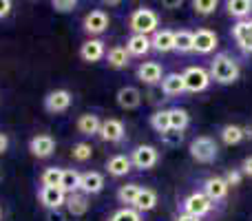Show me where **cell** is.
Here are the masks:
<instances>
[{
	"label": "cell",
	"instance_id": "5",
	"mask_svg": "<svg viewBox=\"0 0 252 221\" xmlns=\"http://www.w3.org/2000/svg\"><path fill=\"white\" fill-rule=\"evenodd\" d=\"M213 206L215 204L204 195V192H192V195H188L186 199H184L182 208H184V213L186 215H192V217L201 219V217H206V215L213 210Z\"/></svg>",
	"mask_w": 252,
	"mask_h": 221
},
{
	"label": "cell",
	"instance_id": "31",
	"mask_svg": "<svg viewBox=\"0 0 252 221\" xmlns=\"http://www.w3.org/2000/svg\"><path fill=\"white\" fill-rule=\"evenodd\" d=\"M139 190H142V186H139V184H124V186H120V190H118L120 204H126V208H133V204H135V199H137Z\"/></svg>",
	"mask_w": 252,
	"mask_h": 221
},
{
	"label": "cell",
	"instance_id": "26",
	"mask_svg": "<svg viewBox=\"0 0 252 221\" xmlns=\"http://www.w3.org/2000/svg\"><path fill=\"white\" fill-rule=\"evenodd\" d=\"M244 137H246V130L237 124H228L221 128V142L226 146H237V144L244 142Z\"/></svg>",
	"mask_w": 252,
	"mask_h": 221
},
{
	"label": "cell",
	"instance_id": "25",
	"mask_svg": "<svg viewBox=\"0 0 252 221\" xmlns=\"http://www.w3.org/2000/svg\"><path fill=\"white\" fill-rule=\"evenodd\" d=\"M155 206H157V192L153 190V188H142L139 195H137V199H135V204H133V208L142 215V213L153 210Z\"/></svg>",
	"mask_w": 252,
	"mask_h": 221
},
{
	"label": "cell",
	"instance_id": "29",
	"mask_svg": "<svg viewBox=\"0 0 252 221\" xmlns=\"http://www.w3.org/2000/svg\"><path fill=\"white\" fill-rule=\"evenodd\" d=\"M128 51H126V47H113L109 53H106V62H109V66H113V69H126L128 66Z\"/></svg>",
	"mask_w": 252,
	"mask_h": 221
},
{
	"label": "cell",
	"instance_id": "27",
	"mask_svg": "<svg viewBox=\"0 0 252 221\" xmlns=\"http://www.w3.org/2000/svg\"><path fill=\"white\" fill-rule=\"evenodd\" d=\"M226 9L232 18L237 20H244L252 13V0H228L226 2Z\"/></svg>",
	"mask_w": 252,
	"mask_h": 221
},
{
	"label": "cell",
	"instance_id": "4",
	"mask_svg": "<svg viewBox=\"0 0 252 221\" xmlns=\"http://www.w3.org/2000/svg\"><path fill=\"white\" fill-rule=\"evenodd\" d=\"M184 78V87H186V91L190 93H201L206 91V89L210 87V73L206 69H201V66H188L186 71L182 73Z\"/></svg>",
	"mask_w": 252,
	"mask_h": 221
},
{
	"label": "cell",
	"instance_id": "3",
	"mask_svg": "<svg viewBox=\"0 0 252 221\" xmlns=\"http://www.w3.org/2000/svg\"><path fill=\"white\" fill-rule=\"evenodd\" d=\"M217 142L208 135H199L190 142V157L199 164H213L217 159Z\"/></svg>",
	"mask_w": 252,
	"mask_h": 221
},
{
	"label": "cell",
	"instance_id": "37",
	"mask_svg": "<svg viewBox=\"0 0 252 221\" xmlns=\"http://www.w3.org/2000/svg\"><path fill=\"white\" fill-rule=\"evenodd\" d=\"M109 221H142V215L135 208H120L118 213L111 215Z\"/></svg>",
	"mask_w": 252,
	"mask_h": 221
},
{
	"label": "cell",
	"instance_id": "20",
	"mask_svg": "<svg viewBox=\"0 0 252 221\" xmlns=\"http://www.w3.org/2000/svg\"><path fill=\"white\" fill-rule=\"evenodd\" d=\"M66 210H69V215H73V217H82V215H87L89 210V197L84 195V192H71V195H66V201H64Z\"/></svg>",
	"mask_w": 252,
	"mask_h": 221
},
{
	"label": "cell",
	"instance_id": "18",
	"mask_svg": "<svg viewBox=\"0 0 252 221\" xmlns=\"http://www.w3.org/2000/svg\"><path fill=\"white\" fill-rule=\"evenodd\" d=\"M115 100H118L120 109L133 111L142 104V93H139V89H135V87H122L118 91V95H115Z\"/></svg>",
	"mask_w": 252,
	"mask_h": 221
},
{
	"label": "cell",
	"instance_id": "15",
	"mask_svg": "<svg viewBox=\"0 0 252 221\" xmlns=\"http://www.w3.org/2000/svg\"><path fill=\"white\" fill-rule=\"evenodd\" d=\"M104 56H106V49L100 38H91L80 47V58L84 62H100Z\"/></svg>",
	"mask_w": 252,
	"mask_h": 221
},
{
	"label": "cell",
	"instance_id": "16",
	"mask_svg": "<svg viewBox=\"0 0 252 221\" xmlns=\"http://www.w3.org/2000/svg\"><path fill=\"white\" fill-rule=\"evenodd\" d=\"M232 38H235L237 47L244 53H252V29H250L248 20H239L232 27Z\"/></svg>",
	"mask_w": 252,
	"mask_h": 221
},
{
	"label": "cell",
	"instance_id": "28",
	"mask_svg": "<svg viewBox=\"0 0 252 221\" xmlns=\"http://www.w3.org/2000/svg\"><path fill=\"white\" fill-rule=\"evenodd\" d=\"M170 115V130H175V133H182V130L188 128V124H190V115H188L186 109H170L168 111Z\"/></svg>",
	"mask_w": 252,
	"mask_h": 221
},
{
	"label": "cell",
	"instance_id": "35",
	"mask_svg": "<svg viewBox=\"0 0 252 221\" xmlns=\"http://www.w3.org/2000/svg\"><path fill=\"white\" fill-rule=\"evenodd\" d=\"M71 155H73L75 161H87V159H91L93 148H91V144H87V142H78L71 148Z\"/></svg>",
	"mask_w": 252,
	"mask_h": 221
},
{
	"label": "cell",
	"instance_id": "33",
	"mask_svg": "<svg viewBox=\"0 0 252 221\" xmlns=\"http://www.w3.org/2000/svg\"><path fill=\"white\" fill-rule=\"evenodd\" d=\"M192 31H175V51L179 53H190L192 51Z\"/></svg>",
	"mask_w": 252,
	"mask_h": 221
},
{
	"label": "cell",
	"instance_id": "12",
	"mask_svg": "<svg viewBox=\"0 0 252 221\" xmlns=\"http://www.w3.org/2000/svg\"><path fill=\"white\" fill-rule=\"evenodd\" d=\"M38 199H40V204L44 206V208H49V210H58V208H62L64 206V201H66V192L62 190L60 186L58 188H40V192H38Z\"/></svg>",
	"mask_w": 252,
	"mask_h": 221
},
{
	"label": "cell",
	"instance_id": "14",
	"mask_svg": "<svg viewBox=\"0 0 252 221\" xmlns=\"http://www.w3.org/2000/svg\"><path fill=\"white\" fill-rule=\"evenodd\" d=\"M102 188H104V177H102V173L89 170V173L80 175V192H84L87 197L102 192Z\"/></svg>",
	"mask_w": 252,
	"mask_h": 221
},
{
	"label": "cell",
	"instance_id": "40",
	"mask_svg": "<svg viewBox=\"0 0 252 221\" xmlns=\"http://www.w3.org/2000/svg\"><path fill=\"white\" fill-rule=\"evenodd\" d=\"M11 0H0V18H7L11 13Z\"/></svg>",
	"mask_w": 252,
	"mask_h": 221
},
{
	"label": "cell",
	"instance_id": "8",
	"mask_svg": "<svg viewBox=\"0 0 252 221\" xmlns=\"http://www.w3.org/2000/svg\"><path fill=\"white\" fill-rule=\"evenodd\" d=\"M71 102H73V97H71V93L66 89H56V91H51L44 97V109L49 113H64L69 111Z\"/></svg>",
	"mask_w": 252,
	"mask_h": 221
},
{
	"label": "cell",
	"instance_id": "43",
	"mask_svg": "<svg viewBox=\"0 0 252 221\" xmlns=\"http://www.w3.org/2000/svg\"><path fill=\"white\" fill-rule=\"evenodd\" d=\"M49 221H64V217H62L58 210H51V213H49Z\"/></svg>",
	"mask_w": 252,
	"mask_h": 221
},
{
	"label": "cell",
	"instance_id": "19",
	"mask_svg": "<svg viewBox=\"0 0 252 221\" xmlns=\"http://www.w3.org/2000/svg\"><path fill=\"white\" fill-rule=\"evenodd\" d=\"M151 47L159 53H168V51H175V31L170 29H161V31H155L151 38Z\"/></svg>",
	"mask_w": 252,
	"mask_h": 221
},
{
	"label": "cell",
	"instance_id": "10",
	"mask_svg": "<svg viewBox=\"0 0 252 221\" xmlns=\"http://www.w3.org/2000/svg\"><path fill=\"white\" fill-rule=\"evenodd\" d=\"M124 124L120 120H115V117H109V120L102 122L100 126V139L102 142H109V144H118L124 139Z\"/></svg>",
	"mask_w": 252,
	"mask_h": 221
},
{
	"label": "cell",
	"instance_id": "46",
	"mask_svg": "<svg viewBox=\"0 0 252 221\" xmlns=\"http://www.w3.org/2000/svg\"><path fill=\"white\" fill-rule=\"evenodd\" d=\"M0 215H2V213H0Z\"/></svg>",
	"mask_w": 252,
	"mask_h": 221
},
{
	"label": "cell",
	"instance_id": "17",
	"mask_svg": "<svg viewBox=\"0 0 252 221\" xmlns=\"http://www.w3.org/2000/svg\"><path fill=\"white\" fill-rule=\"evenodd\" d=\"M137 78L144 84H161V78H164L161 64L159 62H142L137 66Z\"/></svg>",
	"mask_w": 252,
	"mask_h": 221
},
{
	"label": "cell",
	"instance_id": "30",
	"mask_svg": "<svg viewBox=\"0 0 252 221\" xmlns=\"http://www.w3.org/2000/svg\"><path fill=\"white\" fill-rule=\"evenodd\" d=\"M80 175H82V173H78V170H73V168L62 170L60 188L66 192V195H71V192H78V190H80Z\"/></svg>",
	"mask_w": 252,
	"mask_h": 221
},
{
	"label": "cell",
	"instance_id": "21",
	"mask_svg": "<svg viewBox=\"0 0 252 221\" xmlns=\"http://www.w3.org/2000/svg\"><path fill=\"white\" fill-rule=\"evenodd\" d=\"M184 91H186V87H184L182 73H166L164 78H161V93H164V95L175 97V95H182Z\"/></svg>",
	"mask_w": 252,
	"mask_h": 221
},
{
	"label": "cell",
	"instance_id": "32",
	"mask_svg": "<svg viewBox=\"0 0 252 221\" xmlns=\"http://www.w3.org/2000/svg\"><path fill=\"white\" fill-rule=\"evenodd\" d=\"M151 126L153 130H157L159 135H166L170 130V115L168 111H155L151 115Z\"/></svg>",
	"mask_w": 252,
	"mask_h": 221
},
{
	"label": "cell",
	"instance_id": "13",
	"mask_svg": "<svg viewBox=\"0 0 252 221\" xmlns=\"http://www.w3.org/2000/svg\"><path fill=\"white\" fill-rule=\"evenodd\" d=\"M228 190H230V186L226 184V179L223 177H208L204 182V195L208 197L210 201H221L228 197Z\"/></svg>",
	"mask_w": 252,
	"mask_h": 221
},
{
	"label": "cell",
	"instance_id": "34",
	"mask_svg": "<svg viewBox=\"0 0 252 221\" xmlns=\"http://www.w3.org/2000/svg\"><path fill=\"white\" fill-rule=\"evenodd\" d=\"M62 182V168H47L42 175H40V184H42L44 188H58Z\"/></svg>",
	"mask_w": 252,
	"mask_h": 221
},
{
	"label": "cell",
	"instance_id": "42",
	"mask_svg": "<svg viewBox=\"0 0 252 221\" xmlns=\"http://www.w3.org/2000/svg\"><path fill=\"white\" fill-rule=\"evenodd\" d=\"M7 148H9V137L4 133H0V155H2Z\"/></svg>",
	"mask_w": 252,
	"mask_h": 221
},
{
	"label": "cell",
	"instance_id": "24",
	"mask_svg": "<svg viewBox=\"0 0 252 221\" xmlns=\"http://www.w3.org/2000/svg\"><path fill=\"white\" fill-rule=\"evenodd\" d=\"M78 133L82 135H100V126H102V120L93 113H84V115L78 117Z\"/></svg>",
	"mask_w": 252,
	"mask_h": 221
},
{
	"label": "cell",
	"instance_id": "39",
	"mask_svg": "<svg viewBox=\"0 0 252 221\" xmlns=\"http://www.w3.org/2000/svg\"><path fill=\"white\" fill-rule=\"evenodd\" d=\"M223 179H226V184H228V186H239V184H241V179H244V173H241V170H230V173H226V177H223Z\"/></svg>",
	"mask_w": 252,
	"mask_h": 221
},
{
	"label": "cell",
	"instance_id": "2",
	"mask_svg": "<svg viewBox=\"0 0 252 221\" xmlns=\"http://www.w3.org/2000/svg\"><path fill=\"white\" fill-rule=\"evenodd\" d=\"M128 27H130V31L137 35H151V33H155L157 27H159V16L148 7H139L130 13Z\"/></svg>",
	"mask_w": 252,
	"mask_h": 221
},
{
	"label": "cell",
	"instance_id": "38",
	"mask_svg": "<svg viewBox=\"0 0 252 221\" xmlns=\"http://www.w3.org/2000/svg\"><path fill=\"white\" fill-rule=\"evenodd\" d=\"M51 7L56 9L58 13H69V11H73V9L78 7V2H75V0H53Z\"/></svg>",
	"mask_w": 252,
	"mask_h": 221
},
{
	"label": "cell",
	"instance_id": "36",
	"mask_svg": "<svg viewBox=\"0 0 252 221\" xmlns=\"http://www.w3.org/2000/svg\"><path fill=\"white\" fill-rule=\"evenodd\" d=\"M219 7L217 0H195L192 2V9H195V13H199V16H210V13H215Z\"/></svg>",
	"mask_w": 252,
	"mask_h": 221
},
{
	"label": "cell",
	"instance_id": "23",
	"mask_svg": "<svg viewBox=\"0 0 252 221\" xmlns=\"http://www.w3.org/2000/svg\"><path fill=\"white\" fill-rule=\"evenodd\" d=\"M151 38L148 35H137V33H133L128 38V42H126V51H128V56H135V58H139V56H146L148 51H151Z\"/></svg>",
	"mask_w": 252,
	"mask_h": 221
},
{
	"label": "cell",
	"instance_id": "41",
	"mask_svg": "<svg viewBox=\"0 0 252 221\" xmlns=\"http://www.w3.org/2000/svg\"><path fill=\"white\" fill-rule=\"evenodd\" d=\"M241 173H244L246 177H252V155L244 159V164H241Z\"/></svg>",
	"mask_w": 252,
	"mask_h": 221
},
{
	"label": "cell",
	"instance_id": "44",
	"mask_svg": "<svg viewBox=\"0 0 252 221\" xmlns=\"http://www.w3.org/2000/svg\"><path fill=\"white\" fill-rule=\"evenodd\" d=\"M175 221H201V219L192 217V215H186V213H182V215H179V217L175 219Z\"/></svg>",
	"mask_w": 252,
	"mask_h": 221
},
{
	"label": "cell",
	"instance_id": "7",
	"mask_svg": "<svg viewBox=\"0 0 252 221\" xmlns=\"http://www.w3.org/2000/svg\"><path fill=\"white\" fill-rule=\"evenodd\" d=\"M219 44V38L215 31L210 29H199L195 31V38H192V51L201 53V56H208V53H213L215 49H217Z\"/></svg>",
	"mask_w": 252,
	"mask_h": 221
},
{
	"label": "cell",
	"instance_id": "11",
	"mask_svg": "<svg viewBox=\"0 0 252 221\" xmlns=\"http://www.w3.org/2000/svg\"><path fill=\"white\" fill-rule=\"evenodd\" d=\"M29 151H31V155L38 157V159H47V157H51L53 151H56V139H53L51 135H35L29 142Z\"/></svg>",
	"mask_w": 252,
	"mask_h": 221
},
{
	"label": "cell",
	"instance_id": "22",
	"mask_svg": "<svg viewBox=\"0 0 252 221\" xmlns=\"http://www.w3.org/2000/svg\"><path fill=\"white\" fill-rule=\"evenodd\" d=\"M130 168H133V164H130V157L126 155H113L106 161V170L113 177H126L130 173Z\"/></svg>",
	"mask_w": 252,
	"mask_h": 221
},
{
	"label": "cell",
	"instance_id": "9",
	"mask_svg": "<svg viewBox=\"0 0 252 221\" xmlns=\"http://www.w3.org/2000/svg\"><path fill=\"white\" fill-rule=\"evenodd\" d=\"M109 29V16L104 9H93L91 13H87L84 18V31L91 35H100Z\"/></svg>",
	"mask_w": 252,
	"mask_h": 221
},
{
	"label": "cell",
	"instance_id": "45",
	"mask_svg": "<svg viewBox=\"0 0 252 221\" xmlns=\"http://www.w3.org/2000/svg\"><path fill=\"white\" fill-rule=\"evenodd\" d=\"M248 25H250V29H252V20H248Z\"/></svg>",
	"mask_w": 252,
	"mask_h": 221
},
{
	"label": "cell",
	"instance_id": "1",
	"mask_svg": "<svg viewBox=\"0 0 252 221\" xmlns=\"http://www.w3.org/2000/svg\"><path fill=\"white\" fill-rule=\"evenodd\" d=\"M208 73H210V80H215L217 84H235L241 75V69L235 58H230L228 53H219L210 62Z\"/></svg>",
	"mask_w": 252,
	"mask_h": 221
},
{
	"label": "cell",
	"instance_id": "6",
	"mask_svg": "<svg viewBox=\"0 0 252 221\" xmlns=\"http://www.w3.org/2000/svg\"><path fill=\"white\" fill-rule=\"evenodd\" d=\"M157 159H159V153H157V148L151 146V144H139L133 151V155H130V164L139 170L153 168V166L157 164Z\"/></svg>",
	"mask_w": 252,
	"mask_h": 221
}]
</instances>
